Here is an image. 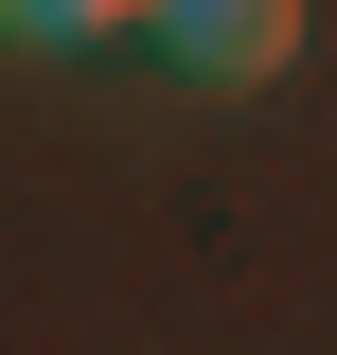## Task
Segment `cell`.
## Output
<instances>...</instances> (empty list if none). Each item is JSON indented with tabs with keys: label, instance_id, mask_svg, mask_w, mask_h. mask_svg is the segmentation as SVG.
<instances>
[{
	"label": "cell",
	"instance_id": "1",
	"mask_svg": "<svg viewBox=\"0 0 337 355\" xmlns=\"http://www.w3.org/2000/svg\"><path fill=\"white\" fill-rule=\"evenodd\" d=\"M142 53L178 89H284L302 71V0H142Z\"/></svg>",
	"mask_w": 337,
	"mask_h": 355
},
{
	"label": "cell",
	"instance_id": "2",
	"mask_svg": "<svg viewBox=\"0 0 337 355\" xmlns=\"http://www.w3.org/2000/svg\"><path fill=\"white\" fill-rule=\"evenodd\" d=\"M142 36V0H0V53H107Z\"/></svg>",
	"mask_w": 337,
	"mask_h": 355
}]
</instances>
